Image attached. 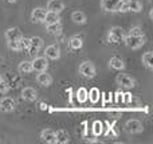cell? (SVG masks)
<instances>
[{
    "mask_svg": "<svg viewBox=\"0 0 153 144\" xmlns=\"http://www.w3.org/2000/svg\"><path fill=\"white\" fill-rule=\"evenodd\" d=\"M69 46L73 50H79L83 46V40H82V38L79 35H74V37H71L69 39Z\"/></svg>",
    "mask_w": 153,
    "mask_h": 144,
    "instance_id": "obj_20",
    "label": "cell"
},
{
    "mask_svg": "<svg viewBox=\"0 0 153 144\" xmlns=\"http://www.w3.org/2000/svg\"><path fill=\"white\" fill-rule=\"evenodd\" d=\"M0 110L1 112H13L15 110V101L11 97H4V98L0 100Z\"/></svg>",
    "mask_w": 153,
    "mask_h": 144,
    "instance_id": "obj_11",
    "label": "cell"
},
{
    "mask_svg": "<svg viewBox=\"0 0 153 144\" xmlns=\"http://www.w3.org/2000/svg\"><path fill=\"white\" fill-rule=\"evenodd\" d=\"M36 82L39 84L40 86L47 88V86H50L51 84H53V77H51L47 72H39L36 75Z\"/></svg>",
    "mask_w": 153,
    "mask_h": 144,
    "instance_id": "obj_13",
    "label": "cell"
},
{
    "mask_svg": "<svg viewBox=\"0 0 153 144\" xmlns=\"http://www.w3.org/2000/svg\"><path fill=\"white\" fill-rule=\"evenodd\" d=\"M124 42L132 50H137V48L143 47L145 45V37L144 35H130L128 34L126 37H124Z\"/></svg>",
    "mask_w": 153,
    "mask_h": 144,
    "instance_id": "obj_2",
    "label": "cell"
},
{
    "mask_svg": "<svg viewBox=\"0 0 153 144\" xmlns=\"http://www.w3.org/2000/svg\"><path fill=\"white\" fill-rule=\"evenodd\" d=\"M125 0H101V8L106 12H124Z\"/></svg>",
    "mask_w": 153,
    "mask_h": 144,
    "instance_id": "obj_1",
    "label": "cell"
},
{
    "mask_svg": "<svg viewBox=\"0 0 153 144\" xmlns=\"http://www.w3.org/2000/svg\"><path fill=\"white\" fill-rule=\"evenodd\" d=\"M128 5V11H132V12H141L143 10V4H141L140 0H128L126 1Z\"/></svg>",
    "mask_w": 153,
    "mask_h": 144,
    "instance_id": "obj_21",
    "label": "cell"
},
{
    "mask_svg": "<svg viewBox=\"0 0 153 144\" xmlns=\"http://www.w3.org/2000/svg\"><path fill=\"white\" fill-rule=\"evenodd\" d=\"M152 59H153V53H152V51H146V53H144L143 57H141V61H143L144 66H145L146 69H149V70L153 69Z\"/></svg>",
    "mask_w": 153,
    "mask_h": 144,
    "instance_id": "obj_25",
    "label": "cell"
},
{
    "mask_svg": "<svg viewBox=\"0 0 153 144\" xmlns=\"http://www.w3.org/2000/svg\"><path fill=\"white\" fill-rule=\"evenodd\" d=\"M0 80H1V75H0Z\"/></svg>",
    "mask_w": 153,
    "mask_h": 144,
    "instance_id": "obj_34",
    "label": "cell"
},
{
    "mask_svg": "<svg viewBox=\"0 0 153 144\" xmlns=\"http://www.w3.org/2000/svg\"><path fill=\"white\" fill-rule=\"evenodd\" d=\"M8 90H10V86H8V84L1 78V80H0V94H7Z\"/></svg>",
    "mask_w": 153,
    "mask_h": 144,
    "instance_id": "obj_29",
    "label": "cell"
},
{
    "mask_svg": "<svg viewBox=\"0 0 153 144\" xmlns=\"http://www.w3.org/2000/svg\"><path fill=\"white\" fill-rule=\"evenodd\" d=\"M78 72H79V74H81L82 77L93 78L95 75V73H97V70H95V66H94V63H93V62L85 61V62H82V63L79 65Z\"/></svg>",
    "mask_w": 153,
    "mask_h": 144,
    "instance_id": "obj_3",
    "label": "cell"
},
{
    "mask_svg": "<svg viewBox=\"0 0 153 144\" xmlns=\"http://www.w3.org/2000/svg\"><path fill=\"white\" fill-rule=\"evenodd\" d=\"M71 20L74 22L75 24H85L86 23V15H85L82 11H74L71 13Z\"/></svg>",
    "mask_w": 153,
    "mask_h": 144,
    "instance_id": "obj_23",
    "label": "cell"
},
{
    "mask_svg": "<svg viewBox=\"0 0 153 144\" xmlns=\"http://www.w3.org/2000/svg\"><path fill=\"white\" fill-rule=\"evenodd\" d=\"M46 31H47L50 35H59L62 32V24H61V22H58V23L46 24Z\"/></svg>",
    "mask_w": 153,
    "mask_h": 144,
    "instance_id": "obj_19",
    "label": "cell"
},
{
    "mask_svg": "<svg viewBox=\"0 0 153 144\" xmlns=\"http://www.w3.org/2000/svg\"><path fill=\"white\" fill-rule=\"evenodd\" d=\"M102 132V125H101V123H98V121H95L94 123V134L98 135Z\"/></svg>",
    "mask_w": 153,
    "mask_h": 144,
    "instance_id": "obj_32",
    "label": "cell"
},
{
    "mask_svg": "<svg viewBox=\"0 0 153 144\" xmlns=\"http://www.w3.org/2000/svg\"><path fill=\"white\" fill-rule=\"evenodd\" d=\"M22 98H23L24 101H28V102L36 101L38 92L35 90L34 88H31V86H27V88H24L23 90H22Z\"/></svg>",
    "mask_w": 153,
    "mask_h": 144,
    "instance_id": "obj_12",
    "label": "cell"
},
{
    "mask_svg": "<svg viewBox=\"0 0 153 144\" xmlns=\"http://www.w3.org/2000/svg\"><path fill=\"white\" fill-rule=\"evenodd\" d=\"M42 47H43V39L40 37H31L30 38V46H28V48H27L30 55L38 54Z\"/></svg>",
    "mask_w": 153,
    "mask_h": 144,
    "instance_id": "obj_6",
    "label": "cell"
},
{
    "mask_svg": "<svg viewBox=\"0 0 153 144\" xmlns=\"http://www.w3.org/2000/svg\"><path fill=\"white\" fill-rule=\"evenodd\" d=\"M8 48L12 51H20V47H19V39L18 40H12V42H7Z\"/></svg>",
    "mask_w": 153,
    "mask_h": 144,
    "instance_id": "obj_30",
    "label": "cell"
},
{
    "mask_svg": "<svg viewBox=\"0 0 153 144\" xmlns=\"http://www.w3.org/2000/svg\"><path fill=\"white\" fill-rule=\"evenodd\" d=\"M55 139L56 143L59 144H66L70 142V136L67 134V131H65V129H59V131L55 132Z\"/></svg>",
    "mask_w": 153,
    "mask_h": 144,
    "instance_id": "obj_18",
    "label": "cell"
},
{
    "mask_svg": "<svg viewBox=\"0 0 153 144\" xmlns=\"http://www.w3.org/2000/svg\"><path fill=\"white\" fill-rule=\"evenodd\" d=\"M5 1H8V3H15L16 0H5Z\"/></svg>",
    "mask_w": 153,
    "mask_h": 144,
    "instance_id": "obj_33",
    "label": "cell"
},
{
    "mask_svg": "<svg viewBox=\"0 0 153 144\" xmlns=\"http://www.w3.org/2000/svg\"><path fill=\"white\" fill-rule=\"evenodd\" d=\"M18 70L22 74H30L32 73V63L31 61H22L18 65Z\"/></svg>",
    "mask_w": 153,
    "mask_h": 144,
    "instance_id": "obj_22",
    "label": "cell"
},
{
    "mask_svg": "<svg viewBox=\"0 0 153 144\" xmlns=\"http://www.w3.org/2000/svg\"><path fill=\"white\" fill-rule=\"evenodd\" d=\"M47 13V10L43 7H36L32 10L31 12V20L34 23H43L45 22V16Z\"/></svg>",
    "mask_w": 153,
    "mask_h": 144,
    "instance_id": "obj_9",
    "label": "cell"
},
{
    "mask_svg": "<svg viewBox=\"0 0 153 144\" xmlns=\"http://www.w3.org/2000/svg\"><path fill=\"white\" fill-rule=\"evenodd\" d=\"M40 139H42L45 143H48V144H55L56 143L55 132L50 131V129H43V131L40 132Z\"/></svg>",
    "mask_w": 153,
    "mask_h": 144,
    "instance_id": "obj_16",
    "label": "cell"
},
{
    "mask_svg": "<svg viewBox=\"0 0 153 144\" xmlns=\"http://www.w3.org/2000/svg\"><path fill=\"white\" fill-rule=\"evenodd\" d=\"M124 30L121 28V27H118V26H114V27H111L110 30H109V32H108V39H109V42L110 43H120L121 40H124Z\"/></svg>",
    "mask_w": 153,
    "mask_h": 144,
    "instance_id": "obj_4",
    "label": "cell"
},
{
    "mask_svg": "<svg viewBox=\"0 0 153 144\" xmlns=\"http://www.w3.org/2000/svg\"><path fill=\"white\" fill-rule=\"evenodd\" d=\"M130 35H144L143 34V30H141V27H138V26H136V27H132L130 28V32H129Z\"/></svg>",
    "mask_w": 153,
    "mask_h": 144,
    "instance_id": "obj_31",
    "label": "cell"
},
{
    "mask_svg": "<svg viewBox=\"0 0 153 144\" xmlns=\"http://www.w3.org/2000/svg\"><path fill=\"white\" fill-rule=\"evenodd\" d=\"M30 46V38H24L22 37L20 39H19V47H20V51L23 50H27Z\"/></svg>",
    "mask_w": 153,
    "mask_h": 144,
    "instance_id": "obj_27",
    "label": "cell"
},
{
    "mask_svg": "<svg viewBox=\"0 0 153 144\" xmlns=\"http://www.w3.org/2000/svg\"><path fill=\"white\" fill-rule=\"evenodd\" d=\"M63 10H65V3L62 1V0H48V3H47V11L61 13Z\"/></svg>",
    "mask_w": 153,
    "mask_h": 144,
    "instance_id": "obj_15",
    "label": "cell"
},
{
    "mask_svg": "<svg viewBox=\"0 0 153 144\" xmlns=\"http://www.w3.org/2000/svg\"><path fill=\"white\" fill-rule=\"evenodd\" d=\"M4 37H5V40H7V42H12V40L20 39L23 35H22V31L18 28V27H11V28H8L7 31H5Z\"/></svg>",
    "mask_w": 153,
    "mask_h": 144,
    "instance_id": "obj_14",
    "label": "cell"
},
{
    "mask_svg": "<svg viewBox=\"0 0 153 144\" xmlns=\"http://www.w3.org/2000/svg\"><path fill=\"white\" fill-rule=\"evenodd\" d=\"M87 93H89V92H87L85 88L79 89V90H78V100H79V101H81V102L86 101V100H87Z\"/></svg>",
    "mask_w": 153,
    "mask_h": 144,
    "instance_id": "obj_28",
    "label": "cell"
},
{
    "mask_svg": "<svg viewBox=\"0 0 153 144\" xmlns=\"http://www.w3.org/2000/svg\"><path fill=\"white\" fill-rule=\"evenodd\" d=\"M117 84H118L120 86H122V88L132 89V88H134V85H136V80L132 75L122 73V74L117 75Z\"/></svg>",
    "mask_w": 153,
    "mask_h": 144,
    "instance_id": "obj_5",
    "label": "cell"
},
{
    "mask_svg": "<svg viewBox=\"0 0 153 144\" xmlns=\"http://www.w3.org/2000/svg\"><path fill=\"white\" fill-rule=\"evenodd\" d=\"M148 1H152V0H148Z\"/></svg>",
    "mask_w": 153,
    "mask_h": 144,
    "instance_id": "obj_35",
    "label": "cell"
},
{
    "mask_svg": "<svg viewBox=\"0 0 153 144\" xmlns=\"http://www.w3.org/2000/svg\"><path fill=\"white\" fill-rule=\"evenodd\" d=\"M32 63V72H46L48 67V61L46 57H36L34 61H31Z\"/></svg>",
    "mask_w": 153,
    "mask_h": 144,
    "instance_id": "obj_7",
    "label": "cell"
},
{
    "mask_svg": "<svg viewBox=\"0 0 153 144\" xmlns=\"http://www.w3.org/2000/svg\"><path fill=\"white\" fill-rule=\"evenodd\" d=\"M98 94H100V90H98V89H91V90H90V93H87V98H90V101L91 102H97L98 101V98H100V97H98Z\"/></svg>",
    "mask_w": 153,
    "mask_h": 144,
    "instance_id": "obj_26",
    "label": "cell"
},
{
    "mask_svg": "<svg viewBox=\"0 0 153 144\" xmlns=\"http://www.w3.org/2000/svg\"><path fill=\"white\" fill-rule=\"evenodd\" d=\"M61 20V16H59L58 12H51V11H47L45 16V22L43 23L46 24H51V23H58Z\"/></svg>",
    "mask_w": 153,
    "mask_h": 144,
    "instance_id": "obj_24",
    "label": "cell"
},
{
    "mask_svg": "<svg viewBox=\"0 0 153 144\" xmlns=\"http://www.w3.org/2000/svg\"><path fill=\"white\" fill-rule=\"evenodd\" d=\"M125 128H126V131L129 132V134H141L143 129H144V127H143V124H141V121L129 120V121H126Z\"/></svg>",
    "mask_w": 153,
    "mask_h": 144,
    "instance_id": "obj_10",
    "label": "cell"
},
{
    "mask_svg": "<svg viewBox=\"0 0 153 144\" xmlns=\"http://www.w3.org/2000/svg\"><path fill=\"white\" fill-rule=\"evenodd\" d=\"M45 54H46V58L47 59L56 61V59L61 58V47H59L58 45H50L46 47Z\"/></svg>",
    "mask_w": 153,
    "mask_h": 144,
    "instance_id": "obj_8",
    "label": "cell"
},
{
    "mask_svg": "<svg viewBox=\"0 0 153 144\" xmlns=\"http://www.w3.org/2000/svg\"><path fill=\"white\" fill-rule=\"evenodd\" d=\"M109 67L113 70H124L125 69V62L122 61L120 57H111L109 59Z\"/></svg>",
    "mask_w": 153,
    "mask_h": 144,
    "instance_id": "obj_17",
    "label": "cell"
}]
</instances>
